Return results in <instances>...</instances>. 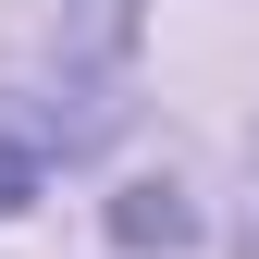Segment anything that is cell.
Instances as JSON below:
<instances>
[{"label": "cell", "mask_w": 259, "mask_h": 259, "mask_svg": "<svg viewBox=\"0 0 259 259\" xmlns=\"http://www.w3.org/2000/svg\"><path fill=\"white\" fill-rule=\"evenodd\" d=\"M111 235H123V247H185V210L160 198V185H136V198L111 210Z\"/></svg>", "instance_id": "obj_1"}, {"label": "cell", "mask_w": 259, "mask_h": 259, "mask_svg": "<svg viewBox=\"0 0 259 259\" xmlns=\"http://www.w3.org/2000/svg\"><path fill=\"white\" fill-rule=\"evenodd\" d=\"M25 185H37V160H25V148H0V210H25Z\"/></svg>", "instance_id": "obj_2"}]
</instances>
